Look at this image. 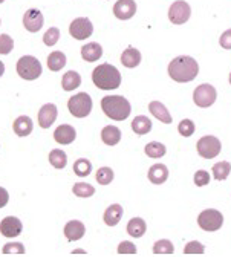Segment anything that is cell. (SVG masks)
<instances>
[{
  "mask_svg": "<svg viewBox=\"0 0 231 260\" xmlns=\"http://www.w3.org/2000/svg\"><path fill=\"white\" fill-rule=\"evenodd\" d=\"M169 75L176 83H188L193 81L199 74V64L194 58L188 55H179L173 58L169 64Z\"/></svg>",
  "mask_w": 231,
  "mask_h": 260,
  "instance_id": "cell-1",
  "label": "cell"
},
{
  "mask_svg": "<svg viewBox=\"0 0 231 260\" xmlns=\"http://www.w3.org/2000/svg\"><path fill=\"white\" fill-rule=\"evenodd\" d=\"M92 81L101 90H113L121 84V74L113 64L103 63L92 71Z\"/></svg>",
  "mask_w": 231,
  "mask_h": 260,
  "instance_id": "cell-2",
  "label": "cell"
},
{
  "mask_svg": "<svg viewBox=\"0 0 231 260\" xmlns=\"http://www.w3.org/2000/svg\"><path fill=\"white\" fill-rule=\"evenodd\" d=\"M103 112L113 121H124L129 118L132 107L130 103L121 95H107L101 100Z\"/></svg>",
  "mask_w": 231,
  "mask_h": 260,
  "instance_id": "cell-3",
  "label": "cell"
},
{
  "mask_svg": "<svg viewBox=\"0 0 231 260\" xmlns=\"http://www.w3.org/2000/svg\"><path fill=\"white\" fill-rule=\"evenodd\" d=\"M17 74L28 81L37 80L42 75V63L32 55H23L17 61Z\"/></svg>",
  "mask_w": 231,
  "mask_h": 260,
  "instance_id": "cell-4",
  "label": "cell"
},
{
  "mask_svg": "<svg viewBox=\"0 0 231 260\" xmlns=\"http://www.w3.org/2000/svg\"><path fill=\"white\" fill-rule=\"evenodd\" d=\"M68 109L75 118H84L92 112V98L86 92H80L69 98Z\"/></svg>",
  "mask_w": 231,
  "mask_h": 260,
  "instance_id": "cell-5",
  "label": "cell"
},
{
  "mask_svg": "<svg viewBox=\"0 0 231 260\" xmlns=\"http://www.w3.org/2000/svg\"><path fill=\"white\" fill-rule=\"evenodd\" d=\"M222 223H223V216L219 210L214 208L204 210L197 217V225L204 231H217L222 226Z\"/></svg>",
  "mask_w": 231,
  "mask_h": 260,
  "instance_id": "cell-6",
  "label": "cell"
},
{
  "mask_svg": "<svg viewBox=\"0 0 231 260\" xmlns=\"http://www.w3.org/2000/svg\"><path fill=\"white\" fill-rule=\"evenodd\" d=\"M217 98V92L211 84H201L193 92V101L197 107L207 109L214 104Z\"/></svg>",
  "mask_w": 231,
  "mask_h": 260,
  "instance_id": "cell-7",
  "label": "cell"
},
{
  "mask_svg": "<svg viewBox=\"0 0 231 260\" xmlns=\"http://www.w3.org/2000/svg\"><path fill=\"white\" fill-rule=\"evenodd\" d=\"M197 153L205 158V159H213L216 158L219 153H220V149H222V144L220 141L216 138V137H202L199 141H197Z\"/></svg>",
  "mask_w": 231,
  "mask_h": 260,
  "instance_id": "cell-8",
  "label": "cell"
},
{
  "mask_svg": "<svg viewBox=\"0 0 231 260\" xmlns=\"http://www.w3.org/2000/svg\"><path fill=\"white\" fill-rule=\"evenodd\" d=\"M191 16V8L187 2L184 0H176L170 5V10H169V19L173 25H184L188 22Z\"/></svg>",
  "mask_w": 231,
  "mask_h": 260,
  "instance_id": "cell-9",
  "label": "cell"
},
{
  "mask_svg": "<svg viewBox=\"0 0 231 260\" xmlns=\"http://www.w3.org/2000/svg\"><path fill=\"white\" fill-rule=\"evenodd\" d=\"M92 32H93V25L87 17H78L69 26V34L75 40H86L92 36Z\"/></svg>",
  "mask_w": 231,
  "mask_h": 260,
  "instance_id": "cell-10",
  "label": "cell"
},
{
  "mask_svg": "<svg viewBox=\"0 0 231 260\" xmlns=\"http://www.w3.org/2000/svg\"><path fill=\"white\" fill-rule=\"evenodd\" d=\"M113 14L120 20H129L137 14V4L135 0H118L113 5Z\"/></svg>",
  "mask_w": 231,
  "mask_h": 260,
  "instance_id": "cell-11",
  "label": "cell"
},
{
  "mask_svg": "<svg viewBox=\"0 0 231 260\" xmlns=\"http://www.w3.org/2000/svg\"><path fill=\"white\" fill-rule=\"evenodd\" d=\"M22 230H23V223L20 222L19 217L8 216V217H5L2 222H0V233H2V236H5L8 239L20 236Z\"/></svg>",
  "mask_w": 231,
  "mask_h": 260,
  "instance_id": "cell-12",
  "label": "cell"
},
{
  "mask_svg": "<svg viewBox=\"0 0 231 260\" xmlns=\"http://www.w3.org/2000/svg\"><path fill=\"white\" fill-rule=\"evenodd\" d=\"M43 23H45L43 14L36 8L28 10L23 16V26L29 32H39L43 28Z\"/></svg>",
  "mask_w": 231,
  "mask_h": 260,
  "instance_id": "cell-13",
  "label": "cell"
},
{
  "mask_svg": "<svg viewBox=\"0 0 231 260\" xmlns=\"http://www.w3.org/2000/svg\"><path fill=\"white\" fill-rule=\"evenodd\" d=\"M57 113H58V109H57L55 104H52V103L45 104L39 112V124H40V127L42 128H49L55 122Z\"/></svg>",
  "mask_w": 231,
  "mask_h": 260,
  "instance_id": "cell-14",
  "label": "cell"
},
{
  "mask_svg": "<svg viewBox=\"0 0 231 260\" xmlns=\"http://www.w3.org/2000/svg\"><path fill=\"white\" fill-rule=\"evenodd\" d=\"M77 138V132H75V128L69 124H61L55 128V132H54V140L58 143V144H72Z\"/></svg>",
  "mask_w": 231,
  "mask_h": 260,
  "instance_id": "cell-15",
  "label": "cell"
},
{
  "mask_svg": "<svg viewBox=\"0 0 231 260\" xmlns=\"http://www.w3.org/2000/svg\"><path fill=\"white\" fill-rule=\"evenodd\" d=\"M86 233V226L80 220H69L64 225V236L69 242H77L80 240Z\"/></svg>",
  "mask_w": 231,
  "mask_h": 260,
  "instance_id": "cell-16",
  "label": "cell"
},
{
  "mask_svg": "<svg viewBox=\"0 0 231 260\" xmlns=\"http://www.w3.org/2000/svg\"><path fill=\"white\" fill-rule=\"evenodd\" d=\"M32 128H34V122H32V119H31L29 116H26V115L19 116V118L14 121V124H13L14 134H16L17 137H22V138L31 135Z\"/></svg>",
  "mask_w": 231,
  "mask_h": 260,
  "instance_id": "cell-17",
  "label": "cell"
},
{
  "mask_svg": "<svg viewBox=\"0 0 231 260\" xmlns=\"http://www.w3.org/2000/svg\"><path fill=\"white\" fill-rule=\"evenodd\" d=\"M123 207L120 204H112L106 208L104 211V223L109 225V226H115V225H118L121 217H123Z\"/></svg>",
  "mask_w": 231,
  "mask_h": 260,
  "instance_id": "cell-18",
  "label": "cell"
},
{
  "mask_svg": "<svg viewBox=\"0 0 231 260\" xmlns=\"http://www.w3.org/2000/svg\"><path fill=\"white\" fill-rule=\"evenodd\" d=\"M149 181L155 185H161L169 179V169L164 164H155L149 169Z\"/></svg>",
  "mask_w": 231,
  "mask_h": 260,
  "instance_id": "cell-19",
  "label": "cell"
},
{
  "mask_svg": "<svg viewBox=\"0 0 231 260\" xmlns=\"http://www.w3.org/2000/svg\"><path fill=\"white\" fill-rule=\"evenodd\" d=\"M101 140L107 146H117L121 140V130L117 125H106L101 130Z\"/></svg>",
  "mask_w": 231,
  "mask_h": 260,
  "instance_id": "cell-20",
  "label": "cell"
},
{
  "mask_svg": "<svg viewBox=\"0 0 231 260\" xmlns=\"http://www.w3.org/2000/svg\"><path fill=\"white\" fill-rule=\"evenodd\" d=\"M101 55H103V48H101V45L96 43V42L87 43V45H84V46L81 48V57H83L86 61H89V63L96 61L98 58H101Z\"/></svg>",
  "mask_w": 231,
  "mask_h": 260,
  "instance_id": "cell-21",
  "label": "cell"
},
{
  "mask_svg": "<svg viewBox=\"0 0 231 260\" xmlns=\"http://www.w3.org/2000/svg\"><path fill=\"white\" fill-rule=\"evenodd\" d=\"M149 110L152 112V115L155 116V118H158L161 122H164V124H172V115H170V112L167 110V107L162 104V103H159V101H152L150 104H149Z\"/></svg>",
  "mask_w": 231,
  "mask_h": 260,
  "instance_id": "cell-22",
  "label": "cell"
},
{
  "mask_svg": "<svg viewBox=\"0 0 231 260\" xmlns=\"http://www.w3.org/2000/svg\"><path fill=\"white\" fill-rule=\"evenodd\" d=\"M121 63L129 69L137 68L141 63V52L135 48H127L121 54Z\"/></svg>",
  "mask_w": 231,
  "mask_h": 260,
  "instance_id": "cell-23",
  "label": "cell"
},
{
  "mask_svg": "<svg viewBox=\"0 0 231 260\" xmlns=\"http://www.w3.org/2000/svg\"><path fill=\"white\" fill-rule=\"evenodd\" d=\"M132 130L137 135H147L152 130V121L146 115H138L132 121Z\"/></svg>",
  "mask_w": 231,
  "mask_h": 260,
  "instance_id": "cell-24",
  "label": "cell"
},
{
  "mask_svg": "<svg viewBox=\"0 0 231 260\" xmlns=\"http://www.w3.org/2000/svg\"><path fill=\"white\" fill-rule=\"evenodd\" d=\"M48 68L52 72H58L60 69H63L66 66V55L61 51H54L48 55L46 58Z\"/></svg>",
  "mask_w": 231,
  "mask_h": 260,
  "instance_id": "cell-25",
  "label": "cell"
},
{
  "mask_svg": "<svg viewBox=\"0 0 231 260\" xmlns=\"http://www.w3.org/2000/svg\"><path fill=\"white\" fill-rule=\"evenodd\" d=\"M80 84H81V77H80V74L75 72V71L66 72V74L63 75V78H61V87H63L66 92L75 90Z\"/></svg>",
  "mask_w": 231,
  "mask_h": 260,
  "instance_id": "cell-26",
  "label": "cell"
},
{
  "mask_svg": "<svg viewBox=\"0 0 231 260\" xmlns=\"http://www.w3.org/2000/svg\"><path fill=\"white\" fill-rule=\"evenodd\" d=\"M147 231V225H146V220L141 219V217H134L129 220L127 223V233L132 236V237H143Z\"/></svg>",
  "mask_w": 231,
  "mask_h": 260,
  "instance_id": "cell-27",
  "label": "cell"
},
{
  "mask_svg": "<svg viewBox=\"0 0 231 260\" xmlns=\"http://www.w3.org/2000/svg\"><path fill=\"white\" fill-rule=\"evenodd\" d=\"M49 162L54 169L57 170H63L68 164V156L63 150L60 149H54L51 153H49Z\"/></svg>",
  "mask_w": 231,
  "mask_h": 260,
  "instance_id": "cell-28",
  "label": "cell"
},
{
  "mask_svg": "<svg viewBox=\"0 0 231 260\" xmlns=\"http://www.w3.org/2000/svg\"><path fill=\"white\" fill-rule=\"evenodd\" d=\"M144 152L149 158H153V159H158V158H162L167 152L166 146L158 143V141H152L149 143L146 147H144Z\"/></svg>",
  "mask_w": 231,
  "mask_h": 260,
  "instance_id": "cell-29",
  "label": "cell"
},
{
  "mask_svg": "<svg viewBox=\"0 0 231 260\" xmlns=\"http://www.w3.org/2000/svg\"><path fill=\"white\" fill-rule=\"evenodd\" d=\"M231 172V164L226 161H220L213 166V176L216 181H225Z\"/></svg>",
  "mask_w": 231,
  "mask_h": 260,
  "instance_id": "cell-30",
  "label": "cell"
},
{
  "mask_svg": "<svg viewBox=\"0 0 231 260\" xmlns=\"http://www.w3.org/2000/svg\"><path fill=\"white\" fill-rule=\"evenodd\" d=\"M90 172H92V164H90L89 159L81 158V159H77V161L74 162V173H75L77 176L86 178V176L90 175Z\"/></svg>",
  "mask_w": 231,
  "mask_h": 260,
  "instance_id": "cell-31",
  "label": "cell"
},
{
  "mask_svg": "<svg viewBox=\"0 0 231 260\" xmlns=\"http://www.w3.org/2000/svg\"><path fill=\"white\" fill-rule=\"evenodd\" d=\"M173 252H175V246L167 239H161V240L155 242V245H153V254H156V255H167V254H173Z\"/></svg>",
  "mask_w": 231,
  "mask_h": 260,
  "instance_id": "cell-32",
  "label": "cell"
},
{
  "mask_svg": "<svg viewBox=\"0 0 231 260\" xmlns=\"http://www.w3.org/2000/svg\"><path fill=\"white\" fill-rule=\"evenodd\" d=\"M72 193L78 198H90L95 193V188L90 184L86 182H77L72 188Z\"/></svg>",
  "mask_w": 231,
  "mask_h": 260,
  "instance_id": "cell-33",
  "label": "cell"
},
{
  "mask_svg": "<svg viewBox=\"0 0 231 260\" xmlns=\"http://www.w3.org/2000/svg\"><path fill=\"white\" fill-rule=\"evenodd\" d=\"M113 170L110 167H101L96 172V182L100 185H109L113 181Z\"/></svg>",
  "mask_w": 231,
  "mask_h": 260,
  "instance_id": "cell-34",
  "label": "cell"
},
{
  "mask_svg": "<svg viewBox=\"0 0 231 260\" xmlns=\"http://www.w3.org/2000/svg\"><path fill=\"white\" fill-rule=\"evenodd\" d=\"M2 252L5 255H22L25 254V246L19 242H10L2 248Z\"/></svg>",
  "mask_w": 231,
  "mask_h": 260,
  "instance_id": "cell-35",
  "label": "cell"
},
{
  "mask_svg": "<svg viewBox=\"0 0 231 260\" xmlns=\"http://www.w3.org/2000/svg\"><path fill=\"white\" fill-rule=\"evenodd\" d=\"M204 252H205V246H204L201 242H197V240L188 242V243L185 245V248H184V254H187V255H193V254L201 255V254H204Z\"/></svg>",
  "mask_w": 231,
  "mask_h": 260,
  "instance_id": "cell-36",
  "label": "cell"
},
{
  "mask_svg": "<svg viewBox=\"0 0 231 260\" xmlns=\"http://www.w3.org/2000/svg\"><path fill=\"white\" fill-rule=\"evenodd\" d=\"M194 122L191 121V119H182L181 122H179V125H178V130H179V134L182 135V137H185V138H188V137H191L193 134H194Z\"/></svg>",
  "mask_w": 231,
  "mask_h": 260,
  "instance_id": "cell-37",
  "label": "cell"
},
{
  "mask_svg": "<svg viewBox=\"0 0 231 260\" xmlns=\"http://www.w3.org/2000/svg\"><path fill=\"white\" fill-rule=\"evenodd\" d=\"M13 49H14V40L8 34H2V36H0V54L7 55Z\"/></svg>",
  "mask_w": 231,
  "mask_h": 260,
  "instance_id": "cell-38",
  "label": "cell"
},
{
  "mask_svg": "<svg viewBox=\"0 0 231 260\" xmlns=\"http://www.w3.org/2000/svg\"><path fill=\"white\" fill-rule=\"evenodd\" d=\"M60 40V31L57 28H49L43 36V43L46 46H54Z\"/></svg>",
  "mask_w": 231,
  "mask_h": 260,
  "instance_id": "cell-39",
  "label": "cell"
},
{
  "mask_svg": "<svg viewBox=\"0 0 231 260\" xmlns=\"http://www.w3.org/2000/svg\"><path fill=\"white\" fill-rule=\"evenodd\" d=\"M193 181H194V185H197V187L208 185V182H210V175H208V172H205V170H197V172L194 173Z\"/></svg>",
  "mask_w": 231,
  "mask_h": 260,
  "instance_id": "cell-40",
  "label": "cell"
},
{
  "mask_svg": "<svg viewBox=\"0 0 231 260\" xmlns=\"http://www.w3.org/2000/svg\"><path fill=\"white\" fill-rule=\"evenodd\" d=\"M118 254H124V255H130V254H137V246L132 242H121L118 245Z\"/></svg>",
  "mask_w": 231,
  "mask_h": 260,
  "instance_id": "cell-41",
  "label": "cell"
},
{
  "mask_svg": "<svg viewBox=\"0 0 231 260\" xmlns=\"http://www.w3.org/2000/svg\"><path fill=\"white\" fill-rule=\"evenodd\" d=\"M220 46L223 49H231V29H226L222 36H220V40H219Z\"/></svg>",
  "mask_w": 231,
  "mask_h": 260,
  "instance_id": "cell-42",
  "label": "cell"
},
{
  "mask_svg": "<svg viewBox=\"0 0 231 260\" xmlns=\"http://www.w3.org/2000/svg\"><path fill=\"white\" fill-rule=\"evenodd\" d=\"M8 202H10V193L4 187H0V208H4Z\"/></svg>",
  "mask_w": 231,
  "mask_h": 260,
  "instance_id": "cell-43",
  "label": "cell"
},
{
  "mask_svg": "<svg viewBox=\"0 0 231 260\" xmlns=\"http://www.w3.org/2000/svg\"><path fill=\"white\" fill-rule=\"evenodd\" d=\"M4 74H5V64H4V61H0V77Z\"/></svg>",
  "mask_w": 231,
  "mask_h": 260,
  "instance_id": "cell-44",
  "label": "cell"
},
{
  "mask_svg": "<svg viewBox=\"0 0 231 260\" xmlns=\"http://www.w3.org/2000/svg\"><path fill=\"white\" fill-rule=\"evenodd\" d=\"M72 254H86V251H83V249H75V251H72Z\"/></svg>",
  "mask_w": 231,
  "mask_h": 260,
  "instance_id": "cell-45",
  "label": "cell"
},
{
  "mask_svg": "<svg viewBox=\"0 0 231 260\" xmlns=\"http://www.w3.org/2000/svg\"><path fill=\"white\" fill-rule=\"evenodd\" d=\"M229 84H231V74H229Z\"/></svg>",
  "mask_w": 231,
  "mask_h": 260,
  "instance_id": "cell-46",
  "label": "cell"
},
{
  "mask_svg": "<svg viewBox=\"0 0 231 260\" xmlns=\"http://www.w3.org/2000/svg\"><path fill=\"white\" fill-rule=\"evenodd\" d=\"M5 2V0H0V4H4Z\"/></svg>",
  "mask_w": 231,
  "mask_h": 260,
  "instance_id": "cell-47",
  "label": "cell"
}]
</instances>
